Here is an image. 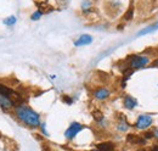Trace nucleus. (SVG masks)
Here are the masks:
<instances>
[{
  "mask_svg": "<svg viewBox=\"0 0 158 151\" xmlns=\"http://www.w3.org/2000/svg\"><path fill=\"white\" fill-rule=\"evenodd\" d=\"M15 116L20 122L31 128H38L41 124L39 113L23 102L15 106Z\"/></svg>",
  "mask_w": 158,
  "mask_h": 151,
  "instance_id": "f257e3e1",
  "label": "nucleus"
},
{
  "mask_svg": "<svg viewBox=\"0 0 158 151\" xmlns=\"http://www.w3.org/2000/svg\"><path fill=\"white\" fill-rule=\"evenodd\" d=\"M19 104H22L21 95L11 88L0 84V107L2 110H11Z\"/></svg>",
  "mask_w": 158,
  "mask_h": 151,
  "instance_id": "f03ea898",
  "label": "nucleus"
},
{
  "mask_svg": "<svg viewBox=\"0 0 158 151\" xmlns=\"http://www.w3.org/2000/svg\"><path fill=\"white\" fill-rule=\"evenodd\" d=\"M151 57L147 54H133L130 56H128L125 61V67L124 70H131V71H136V70H142L146 68L147 66L151 65Z\"/></svg>",
  "mask_w": 158,
  "mask_h": 151,
  "instance_id": "7ed1b4c3",
  "label": "nucleus"
},
{
  "mask_svg": "<svg viewBox=\"0 0 158 151\" xmlns=\"http://www.w3.org/2000/svg\"><path fill=\"white\" fill-rule=\"evenodd\" d=\"M152 124H153V117L150 113H142L136 118L134 127L138 131H147Z\"/></svg>",
  "mask_w": 158,
  "mask_h": 151,
  "instance_id": "20e7f679",
  "label": "nucleus"
},
{
  "mask_svg": "<svg viewBox=\"0 0 158 151\" xmlns=\"http://www.w3.org/2000/svg\"><path fill=\"white\" fill-rule=\"evenodd\" d=\"M83 129H84V126H83V124H80L79 122H72V123L69 124V127H68V128L66 129V132H64V138L71 141V140H73Z\"/></svg>",
  "mask_w": 158,
  "mask_h": 151,
  "instance_id": "39448f33",
  "label": "nucleus"
},
{
  "mask_svg": "<svg viewBox=\"0 0 158 151\" xmlns=\"http://www.w3.org/2000/svg\"><path fill=\"white\" fill-rule=\"evenodd\" d=\"M111 90L108 89V88H106V87H99V88H96L94 92H93V96L96 99V100H99V101H105V100H107L110 96H111Z\"/></svg>",
  "mask_w": 158,
  "mask_h": 151,
  "instance_id": "423d86ee",
  "label": "nucleus"
},
{
  "mask_svg": "<svg viewBox=\"0 0 158 151\" xmlns=\"http://www.w3.org/2000/svg\"><path fill=\"white\" fill-rule=\"evenodd\" d=\"M127 141L133 144V145H139V146H145L147 144V140L142 136V135H138V134H128L127 136Z\"/></svg>",
  "mask_w": 158,
  "mask_h": 151,
  "instance_id": "0eeeda50",
  "label": "nucleus"
},
{
  "mask_svg": "<svg viewBox=\"0 0 158 151\" xmlns=\"http://www.w3.org/2000/svg\"><path fill=\"white\" fill-rule=\"evenodd\" d=\"M139 105L138 100L134 97V96H131V95H125L124 97H123V106L127 109V110H134V109H136Z\"/></svg>",
  "mask_w": 158,
  "mask_h": 151,
  "instance_id": "6e6552de",
  "label": "nucleus"
},
{
  "mask_svg": "<svg viewBox=\"0 0 158 151\" xmlns=\"http://www.w3.org/2000/svg\"><path fill=\"white\" fill-rule=\"evenodd\" d=\"M129 129H130V124L128 123L127 118H125L123 114H120V116H119L118 122H117V132L127 133Z\"/></svg>",
  "mask_w": 158,
  "mask_h": 151,
  "instance_id": "1a4fd4ad",
  "label": "nucleus"
},
{
  "mask_svg": "<svg viewBox=\"0 0 158 151\" xmlns=\"http://www.w3.org/2000/svg\"><path fill=\"white\" fill-rule=\"evenodd\" d=\"M93 37L90 34H81L80 37L74 41V46H84V45H89L93 43Z\"/></svg>",
  "mask_w": 158,
  "mask_h": 151,
  "instance_id": "9d476101",
  "label": "nucleus"
},
{
  "mask_svg": "<svg viewBox=\"0 0 158 151\" xmlns=\"http://www.w3.org/2000/svg\"><path fill=\"white\" fill-rule=\"evenodd\" d=\"M156 31H158V21L157 22H155V23H152V24H148V26L145 27L143 29H141V31L138 33V36L139 37H141V36H146V34L153 33V32H156Z\"/></svg>",
  "mask_w": 158,
  "mask_h": 151,
  "instance_id": "9b49d317",
  "label": "nucleus"
},
{
  "mask_svg": "<svg viewBox=\"0 0 158 151\" xmlns=\"http://www.w3.org/2000/svg\"><path fill=\"white\" fill-rule=\"evenodd\" d=\"M96 149L99 151H116L114 149V144L111 141H103L96 145Z\"/></svg>",
  "mask_w": 158,
  "mask_h": 151,
  "instance_id": "f8f14e48",
  "label": "nucleus"
},
{
  "mask_svg": "<svg viewBox=\"0 0 158 151\" xmlns=\"http://www.w3.org/2000/svg\"><path fill=\"white\" fill-rule=\"evenodd\" d=\"M81 10H83L84 14H89V12L93 10V5H91V2H90L89 0H84V1L81 2Z\"/></svg>",
  "mask_w": 158,
  "mask_h": 151,
  "instance_id": "ddd939ff",
  "label": "nucleus"
},
{
  "mask_svg": "<svg viewBox=\"0 0 158 151\" xmlns=\"http://www.w3.org/2000/svg\"><path fill=\"white\" fill-rule=\"evenodd\" d=\"M44 15V11L43 10H40V9H38L37 11H34L33 14H32V16H31V19H32V21H38V19H41V16Z\"/></svg>",
  "mask_w": 158,
  "mask_h": 151,
  "instance_id": "4468645a",
  "label": "nucleus"
},
{
  "mask_svg": "<svg viewBox=\"0 0 158 151\" xmlns=\"http://www.w3.org/2000/svg\"><path fill=\"white\" fill-rule=\"evenodd\" d=\"M16 17L15 16H9V17H6V19H4V24H6V26H14L15 23H16Z\"/></svg>",
  "mask_w": 158,
  "mask_h": 151,
  "instance_id": "2eb2a0df",
  "label": "nucleus"
},
{
  "mask_svg": "<svg viewBox=\"0 0 158 151\" xmlns=\"http://www.w3.org/2000/svg\"><path fill=\"white\" fill-rule=\"evenodd\" d=\"M133 17H134V9H133V6H131V7L125 12V15H124L123 19H124V21H130Z\"/></svg>",
  "mask_w": 158,
  "mask_h": 151,
  "instance_id": "dca6fc26",
  "label": "nucleus"
},
{
  "mask_svg": "<svg viewBox=\"0 0 158 151\" xmlns=\"http://www.w3.org/2000/svg\"><path fill=\"white\" fill-rule=\"evenodd\" d=\"M93 117L95 118L96 122H99V121H101V119L103 118V114H102V112L99 111V110H95V111H93Z\"/></svg>",
  "mask_w": 158,
  "mask_h": 151,
  "instance_id": "f3484780",
  "label": "nucleus"
},
{
  "mask_svg": "<svg viewBox=\"0 0 158 151\" xmlns=\"http://www.w3.org/2000/svg\"><path fill=\"white\" fill-rule=\"evenodd\" d=\"M147 141L148 140H151V139H153V133H152V131H147V132H145V134L142 135Z\"/></svg>",
  "mask_w": 158,
  "mask_h": 151,
  "instance_id": "a211bd4d",
  "label": "nucleus"
},
{
  "mask_svg": "<svg viewBox=\"0 0 158 151\" xmlns=\"http://www.w3.org/2000/svg\"><path fill=\"white\" fill-rule=\"evenodd\" d=\"M62 100H63L66 104H68V105H71V104L73 102V99H72V97H69L68 95H63V96H62Z\"/></svg>",
  "mask_w": 158,
  "mask_h": 151,
  "instance_id": "6ab92c4d",
  "label": "nucleus"
},
{
  "mask_svg": "<svg viewBox=\"0 0 158 151\" xmlns=\"http://www.w3.org/2000/svg\"><path fill=\"white\" fill-rule=\"evenodd\" d=\"M152 133H153V139L158 140V128H153V129H152Z\"/></svg>",
  "mask_w": 158,
  "mask_h": 151,
  "instance_id": "aec40b11",
  "label": "nucleus"
},
{
  "mask_svg": "<svg viewBox=\"0 0 158 151\" xmlns=\"http://www.w3.org/2000/svg\"><path fill=\"white\" fill-rule=\"evenodd\" d=\"M151 67H155V68H158V57L156 60H153L152 62H151Z\"/></svg>",
  "mask_w": 158,
  "mask_h": 151,
  "instance_id": "412c9836",
  "label": "nucleus"
},
{
  "mask_svg": "<svg viewBox=\"0 0 158 151\" xmlns=\"http://www.w3.org/2000/svg\"><path fill=\"white\" fill-rule=\"evenodd\" d=\"M148 151H158V144H155V145H153V146H152Z\"/></svg>",
  "mask_w": 158,
  "mask_h": 151,
  "instance_id": "4be33fe9",
  "label": "nucleus"
},
{
  "mask_svg": "<svg viewBox=\"0 0 158 151\" xmlns=\"http://www.w3.org/2000/svg\"><path fill=\"white\" fill-rule=\"evenodd\" d=\"M86 151H99L98 149H91V150H86Z\"/></svg>",
  "mask_w": 158,
  "mask_h": 151,
  "instance_id": "5701e85b",
  "label": "nucleus"
}]
</instances>
